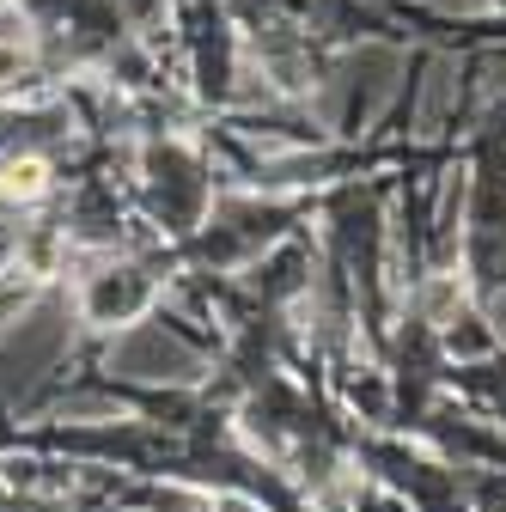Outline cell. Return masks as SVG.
Here are the masks:
<instances>
[{"instance_id":"obj_1","label":"cell","mask_w":506,"mask_h":512,"mask_svg":"<svg viewBox=\"0 0 506 512\" xmlns=\"http://www.w3.org/2000/svg\"><path fill=\"white\" fill-rule=\"evenodd\" d=\"M49 189V165L43 159H7L0 165V196L7 202H37Z\"/></svg>"}]
</instances>
